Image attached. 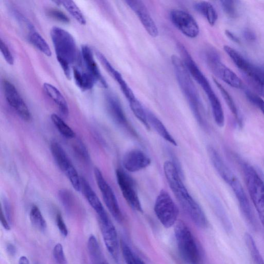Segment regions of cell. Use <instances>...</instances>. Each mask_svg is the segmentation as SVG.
I'll return each mask as SVG.
<instances>
[{"label":"cell","instance_id":"34","mask_svg":"<svg viewBox=\"0 0 264 264\" xmlns=\"http://www.w3.org/2000/svg\"><path fill=\"white\" fill-rule=\"evenodd\" d=\"M87 246L92 259L96 261L99 260L101 256V252L98 241L94 235L90 237Z\"/></svg>","mask_w":264,"mask_h":264},{"label":"cell","instance_id":"2","mask_svg":"<svg viewBox=\"0 0 264 264\" xmlns=\"http://www.w3.org/2000/svg\"><path fill=\"white\" fill-rule=\"evenodd\" d=\"M172 64L173 66L180 89L185 97L198 123L203 127L206 125L203 115V107L199 95L184 62L178 56L172 55Z\"/></svg>","mask_w":264,"mask_h":264},{"label":"cell","instance_id":"4","mask_svg":"<svg viewBox=\"0 0 264 264\" xmlns=\"http://www.w3.org/2000/svg\"><path fill=\"white\" fill-rule=\"evenodd\" d=\"M178 47L182 56V60L190 75L201 86L202 89L207 94L210 102L213 114L216 116L221 115L224 112L221 102L214 93L207 78L203 74L185 47L181 43H179Z\"/></svg>","mask_w":264,"mask_h":264},{"label":"cell","instance_id":"7","mask_svg":"<svg viewBox=\"0 0 264 264\" xmlns=\"http://www.w3.org/2000/svg\"><path fill=\"white\" fill-rule=\"evenodd\" d=\"M154 209L159 221L165 228H170L177 222L179 209L166 190L160 192L155 200Z\"/></svg>","mask_w":264,"mask_h":264},{"label":"cell","instance_id":"8","mask_svg":"<svg viewBox=\"0 0 264 264\" xmlns=\"http://www.w3.org/2000/svg\"><path fill=\"white\" fill-rule=\"evenodd\" d=\"M51 151L55 163L65 174L72 187L77 192L81 190V178L74 166L73 165L68 156L62 145L53 140L50 145Z\"/></svg>","mask_w":264,"mask_h":264},{"label":"cell","instance_id":"24","mask_svg":"<svg viewBox=\"0 0 264 264\" xmlns=\"http://www.w3.org/2000/svg\"><path fill=\"white\" fill-rule=\"evenodd\" d=\"M146 112L150 126H151L157 134L170 143L177 146V141L170 134L164 124L152 112L149 111Z\"/></svg>","mask_w":264,"mask_h":264},{"label":"cell","instance_id":"18","mask_svg":"<svg viewBox=\"0 0 264 264\" xmlns=\"http://www.w3.org/2000/svg\"><path fill=\"white\" fill-rule=\"evenodd\" d=\"M228 185L236 195L240 205L241 209L247 221L252 226L255 227L256 223L251 205L241 182L236 177Z\"/></svg>","mask_w":264,"mask_h":264},{"label":"cell","instance_id":"49","mask_svg":"<svg viewBox=\"0 0 264 264\" xmlns=\"http://www.w3.org/2000/svg\"><path fill=\"white\" fill-rule=\"evenodd\" d=\"M19 264H30V263L26 257L22 256L19 259Z\"/></svg>","mask_w":264,"mask_h":264},{"label":"cell","instance_id":"42","mask_svg":"<svg viewBox=\"0 0 264 264\" xmlns=\"http://www.w3.org/2000/svg\"><path fill=\"white\" fill-rule=\"evenodd\" d=\"M56 222L58 230H59L62 236L64 237H67L68 230L64 221L63 218L60 214H57Z\"/></svg>","mask_w":264,"mask_h":264},{"label":"cell","instance_id":"32","mask_svg":"<svg viewBox=\"0 0 264 264\" xmlns=\"http://www.w3.org/2000/svg\"><path fill=\"white\" fill-rule=\"evenodd\" d=\"M214 81L215 84L216 85L217 87H218V89L219 90L220 92H221L230 111H231L234 117H236L237 121L239 122L240 120L238 110L232 97L229 94V93L226 91L225 88L216 80L214 79Z\"/></svg>","mask_w":264,"mask_h":264},{"label":"cell","instance_id":"28","mask_svg":"<svg viewBox=\"0 0 264 264\" xmlns=\"http://www.w3.org/2000/svg\"><path fill=\"white\" fill-rule=\"evenodd\" d=\"M51 119L56 129L60 133L66 138L72 139L76 137V133L61 118L55 114L51 116Z\"/></svg>","mask_w":264,"mask_h":264},{"label":"cell","instance_id":"44","mask_svg":"<svg viewBox=\"0 0 264 264\" xmlns=\"http://www.w3.org/2000/svg\"><path fill=\"white\" fill-rule=\"evenodd\" d=\"M2 210L5 216H6L7 219L8 220V222L10 224L11 223V211L10 205L9 204L8 201L6 200L4 201V211Z\"/></svg>","mask_w":264,"mask_h":264},{"label":"cell","instance_id":"47","mask_svg":"<svg viewBox=\"0 0 264 264\" xmlns=\"http://www.w3.org/2000/svg\"><path fill=\"white\" fill-rule=\"evenodd\" d=\"M225 34L226 36L233 42L237 43H240V40L238 37L229 30H226Z\"/></svg>","mask_w":264,"mask_h":264},{"label":"cell","instance_id":"36","mask_svg":"<svg viewBox=\"0 0 264 264\" xmlns=\"http://www.w3.org/2000/svg\"><path fill=\"white\" fill-rule=\"evenodd\" d=\"M53 257L58 264H67L63 247L60 243H58L54 246Z\"/></svg>","mask_w":264,"mask_h":264},{"label":"cell","instance_id":"15","mask_svg":"<svg viewBox=\"0 0 264 264\" xmlns=\"http://www.w3.org/2000/svg\"><path fill=\"white\" fill-rule=\"evenodd\" d=\"M3 89L6 101L10 107L21 119L28 122L31 119V114L15 86L11 82L5 81Z\"/></svg>","mask_w":264,"mask_h":264},{"label":"cell","instance_id":"38","mask_svg":"<svg viewBox=\"0 0 264 264\" xmlns=\"http://www.w3.org/2000/svg\"><path fill=\"white\" fill-rule=\"evenodd\" d=\"M0 49L6 62L10 65H13L14 63L13 56L2 39H0Z\"/></svg>","mask_w":264,"mask_h":264},{"label":"cell","instance_id":"20","mask_svg":"<svg viewBox=\"0 0 264 264\" xmlns=\"http://www.w3.org/2000/svg\"><path fill=\"white\" fill-rule=\"evenodd\" d=\"M208 153L211 162L219 175L228 184L236 175L225 162V161L212 146H208Z\"/></svg>","mask_w":264,"mask_h":264},{"label":"cell","instance_id":"40","mask_svg":"<svg viewBox=\"0 0 264 264\" xmlns=\"http://www.w3.org/2000/svg\"><path fill=\"white\" fill-rule=\"evenodd\" d=\"M72 196H73L71 193L66 189L61 190L59 193L60 200L64 206L67 208H70V206L72 204Z\"/></svg>","mask_w":264,"mask_h":264},{"label":"cell","instance_id":"9","mask_svg":"<svg viewBox=\"0 0 264 264\" xmlns=\"http://www.w3.org/2000/svg\"><path fill=\"white\" fill-rule=\"evenodd\" d=\"M205 60L214 74L230 86L242 89L243 82L232 70L222 63L218 53L214 49H209L205 53Z\"/></svg>","mask_w":264,"mask_h":264},{"label":"cell","instance_id":"6","mask_svg":"<svg viewBox=\"0 0 264 264\" xmlns=\"http://www.w3.org/2000/svg\"><path fill=\"white\" fill-rule=\"evenodd\" d=\"M175 237L179 252L183 259L188 264H198L200 255L193 234L187 225L180 221L176 224Z\"/></svg>","mask_w":264,"mask_h":264},{"label":"cell","instance_id":"12","mask_svg":"<svg viewBox=\"0 0 264 264\" xmlns=\"http://www.w3.org/2000/svg\"><path fill=\"white\" fill-rule=\"evenodd\" d=\"M103 238L107 250L116 263L120 261L118 235L107 212L98 216Z\"/></svg>","mask_w":264,"mask_h":264},{"label":"cell","instance_id":"35","mask_svg":"<svg viewBox=\"0 0 264 264\" xmlns=\"http://www.w3.org/2000/svg\"><path fill=\"white\" fill-rule=\"evenodd\" d=\"M123 257L127 264H137L138 258L132 251L130 247L125 242H121Z\"/></svg>","mask_w":264,"mask_h":264},{"label":"cell","instance_id":"13","mask_svg":"<svg viewBox=\"0 0 264 264\" xmlns=\"http://www.w3.org/2000/svg\"><path fill=\"white\" fill-rule=\"evenodd\" d=\"M108 111L113 122L130 135L137 138L135 130L129 123L120 100L112 93L106 96Z\"/></svg>","mask_w":264,"mask_h":264},{"label":"cell","instance_id":"17","mask_svg":"<svg viewBox=\"0 0 264 264\" xmlns=\"http://www.w3.org/2000/svg\"><path fill=\"white\" fill-rule=\"evenodd\" d=\"M151 163L150 158L139 149H133L127 152L123 159L124 167L130 172L139 171L147 168Z\"/></svg>","mask_w":264,"mask_h":264},{"label":"cell","instance_id":"10","mask_svg":"<svg viewBox=\"0 0 264 264\" xmlns=\"http://www.w3.org/2000/svg\"><path fill=\"white\" fill-rule=\"evenodd\" d=\"M116 176L117 183L126 201L132 209L142 213L143 210L134 179L122 169L116 170Z\"/></svg>","mask_w":264,"mask_h":264},{"label":"cell","instance_id":"1","mask_svg":"<svg viewBox=\"0 0 264 264\" xmlns=\"http://www.w3.org/2000/svg\"><path fill=\"white\" fill-rule=\"evenodd\" d=\"M164 171L168 185L185 213L198 227L207 228V218L199 204L189 193L182 180L181 171L170 160L165 162Z\"/></svg>","mask_w":264,"mask_h":264},{"label":"cell","instance_id":"5","mask_svg":"<svg viewBox=\"0 0 264 264\" xmlns=\"http://www.w3.org/2000/svg\"><path fill=\"white\" fill-rule=\"evenodd\" d=\"M243 169L249 194L264 229V182L250 164H244Z\"/></svg>","mask_w":264,"mask_h":264},{"label":"cell","instance_id":"39","mask_svg":"<svg viewBox=\"0 0 264 264\" xmlns=\"http://www.w3.org/2000/svg\"><path fill=\"white\" fill-rule=\"evenodd\" d=\"M74 148L76 153L84 160L86 161L90 160V157L89 152L82 141H78L74 145Z\"/></svg>","mask_w":264,"mask_h":264},{"label":"cell","instance_id":"37","mask_svg":"<svg viewBox=\"0 0 264 264\" xmlns=\"http://www.w3.org/2000/svg\"><path fill=\"white\" fill-rule=\"evenodd\" d=\"M246 96L248 100L252 104L257 107L264 115V101L261 97L250 91H246Z\"/></svg>","mask_w":264,"mask_h":264},{"label":"cell","instance_id":"11","mask_svg":"<svg viewBox=\"0 0 264 264\" xmlns=\"http://www.w3.org/2000/svg\"><path fill=\"white\" fill-rule=\"evenodd\" d=\"M94 174L97 184L107 207L116 221L121 223L123 220V215L112 188L99 168L94 169Z\"/></svg>","mask_w":264,"mask_h":264},{"label":"cell","instance_id":"45","mask_svg":"<svg viewBox=\"0 0 264 264\" xmlns=\"http://www.w3.org/2000/svg\"><path fill=\"white\" fill-rule=\"evenodd\" d=\"M0 219H1V224L4 228L7 231H9L10 230V224L8 222V220L7 219L2 209H1Z\"/></svg>","mask_w":264,"mask_h":264},{"label":"cell","instance_id":"26","mask_svg":"<svg viewBox=\"0 0 264 264\" xmlns=\"http://www.w3.org/2000/svg\"><path fill=\"white\" fill-rule=\"evenodd\" d=\"M195 9L207 19L212 26H214L217 19L218 14L211 3L207 1H201L195 5Z\"/></svg>","mask_w":264,"mask_h":264},{"label":"cell","instance_id":"19","mask_svg":"<svg viewBox=\"0 0 264 264\" xmlns=\"http://www.w3.org/2000/svg\"><path fill=\"white\" fill-rule=\"evenodd\" d=\"M82 55L86 71L90 74L95 81L96 84L104 89H107L108 85L95 60L92 49L87 45L82 47Z\"/></svg>","mask_w":264,"mask_h":264},{"label":"cell","instance_id":"31","mask_svg":"<svg viewBox=\"0 0 264 264\" xmlns=\"http://www.w3.org/2000/svg\"><path fill=\"white\" fill-rule=\"evenodd\" d=\"M30 221L37 229L44 231L47 228V223L39 209L36 205H33L30 212Z\"/></svg>","mask_w":264,"mask_h":264},{"label":"cell","instance_id":"48","mask_svg":"<svg viewBox=\"0 0 264 264\" xmlns=\"http://www.w3.org/2000/svg\"><path fill=\"white\" fill-rule=\"evenodd\" d=\"M259 93L264 97V84L257 83L253 85Z\"/></svg>","mask_w":264,"mask_h":264},{"label":"cell","instance_id":"27","mask_svg":"<svg viewBox=\"0 0 264 264\" xmlns=\"http://www.w3.org/2000/svg\"><path fill=\"white\" fill-rule=\"evenodd\" d=\"M27 39L37 49L48 57L52 55L50 48L47 42L36 30L27 34Z\"/></svg>","mask_w":264,"mask_h":264},{"label":"cell","instance_id":"52","mask_svg":"<svg viewBox=\"0 0 264 264\" xmlns=\"http://www.w3.org/2000/svg\"><path fill=\"white\" fill-rule=\"evenodd\" d=\"M262 82H263V84H264V77L263 78Z\"/></svg>","mask_w":264,"mask_h":264},{"label":"cell","instance_id":"16","mask_svg":"<svg viewBox=\"0 0 264 264\" xmlns=\"http://www.w3.org/2000/svg\"><path fill=\"white\" fill-rule=\"evenodd\" d=\"M126 2L137 14L146 31L152 37H156L158 35V28L143 2L139 0H128Z\"/></svg>","mask_w":264,"mask_h":264},{"label":"cell","instance_id":"22","mask_svg":"<svg viewBox=\"0 0 264 264\" xmlns=\"http://www.w3.org/2000/svg\"><path fill=\"white\" fill-rule=\"evenodd\" d=\"M81 190L91 206L96 211L98 216L106 212L98 196L89 182L83 177H81Z\"/></svg>","mask_w":264,"mask_h":264},{"label":"cell","instance_id":"50","mask_svg":"<svg viewBox=\"0 0 264 264\" xmlns=\"http://www.w3.org/2000/svg\"><path fill=\"white\" fill-rule=\"evenodd\" d=\"M137 264H145L144 263L143 261H142L141 260H140L139 258L138 259Z\"/></svg>","mask_w":264,"mask_h":264},{"label":"cell","instance_id":"14","mask_svg":"<svg viewBox=\"0 0 264 264\" xmlns=\"http://www.w3.org/2000/svg\"><path fill=\"white\" fill-rule=\"evenodd\" d=\"M170 16L174 25L186 36L195 38L198 36L199 27L191 14L182 10L174 9L171 11Z\"/></svg>","mask_w":264,"mask_h":264},{"label":"cell","instance_id":"43","mask_svg":"<svg viewBox=\"0 0 264 264\" xmlns=\"http://www.w3.org/2000/svg\"><path fill=\"white\" fill-rule=\"evenodd\" d=\"M243 36L248 41L254 42L257 40L256 34L251 29H245L243 32Z\"/></svg>","mask_w":264,"mask_h":264},{"label":"cell","instance_id":"41","mask_svg":"<svg viewBox=\"0 0 264 264\" xmlns=\"http://www.w3.org/2000/svg\"><path fill=\"white\" fill-rule=\"evenodd\" d=\"M49 16L56 20L64 23H68L70 21L69 18L66 14L60 10L51 9L48 11Z\"/></svg>","mask_w":264,"mask_h":264},{"label":"cell","instance_id":"51","mask_svg":"<svg viewBox=\"0 0 264 264\" xmlns=\"http://www.w3.org/2000/svg\"><path fill=\"white\" fill-rule=\"evenodd\" d=\"M98 264H106V263H104V262H102V263H99Z\"/></svg>","mask_w":264,"mask_h":264},{"label":"cell","instance_id":"21","mask_svg":"<svg viewBox=\"0 0 264 264\" xmlns=\"http://www.w3.org/2000/svg\"><path fill=\"white\" fill-rule=\"evenodd\" d=\"M224 49L233 63L244 73L246 77H251L255 74L258 67L249 63L240 53L232 48L225 46Z\"/></svg>","mask_w":264,"mask_h":264},{"label":"cell","instance_id":"46","mask_svg":"<svg viewBox=\"0 0 264 264\" xmlns=\"http://www.w3.org/2000/svg\"><path fill=\"white\" fill-rule=\"evenodd\" d=\"M6 251L7 253L12 257L15 256L17 253L15 246L11 244H8L7 245Z\"/></svg>","mask_w":264,"mask_h":264},{"label":"cell","instance_id":"30","mask_svg":"<svg viewBox=\"0 0 264 264\" xmlns=\"http://www.w3.org/2000/svg\"><path fill=\"white\" fill-rule=\"evenodd\" d=\"M129 104L132 112L133 113L136 118L143 124L146 129L149 130L150 126L148 121L146 112L139 101L136 98L129 102Z\"/></svg>","mask_w":264,"mask_h":264},{"label":"cell","instance_id":"29","mask_svg":"<svg viewBox=\"0 0 264 264\" xmlns=\"http://www.w3.org/2000/svg\"><path fill=\"white\" fill-rule=\"evenodd\" d=\"M54 2L63 5L71 15L81 24H86V20L83 12L74 2L66 0V1H56Z\"/></svg>","mask_w":264,"mask_h":264},{"label":"cell","instance_id":"33","mask_svg":"<svg viewBox=\"0 0 264 264\" xmlns=\"http://www.w3.org/2000/svg\"><path fill=\"white\" fill-rule=\"evenodd\" d=\"M223 10L231 18H237L239 16L237 1L233 0H223L221 1Z\"/></svg>","mask_w":264,"mask_h":264},{"label":"cell","instance_id":"25","mask_svg":"<svg viewBox=\"0 0 264 264\" xmlns=\"http://www.w3.org/2000/svg\"><path fill=\"white\" fill-rule=\"evenodd\" d=\"M73 73L76 84L81 90L86 91L93 89L96 82L89 73L75 67L73 68Z\"/></svg>","mask_w":264,"mask_h":264},{"label":"cell","instance_id":"23","mask_svg":"<svg viewBox=\"0 0 264 264\" xmlns=\"http://www.w3.org/2000/svg\"><path fill=\"white\" fill-rule=\"evenodd\" d=\"M43 90L47 96L54 102L61 113L65 116H68L69 111L67 102L62 93L54 86L45 83L43 86Z\"/></svg>","mask_w":264,"mask_h":264},{"label":"cell","instance_id":"3","mask_svg":"<svg viewBox=\"0 0 264 264\" xmlns=\"http://www.w3.org/2000/svg\"><path fill=\"white\" fill-rule=\"evenodd\" d=\"M50 35L57 61L68 79H71L70 65L77 60L78 52L74 38L68 31L59 27H53Z\"/></svg>","mask_w":264,"mask_h":264}]
</instances>
